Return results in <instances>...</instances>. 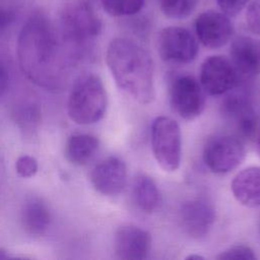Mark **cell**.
<instances>
[{"instance_id": "obj_1", "label": "cell", "mask_w": 260, "mask_h": 260, "mask_svg": "<svg viewBox=\"0 0 260 260\" xmlns=\"http://www.w3.org/2000/svg\"><path fill=\"white\" fill-rule=\"evenodd\" d=\"M17 58L20 69L31 82L48 90L64 87L68 63L44 15L34 14L23 24L17 40Z\"/></svg>"}, {"instance_id": "obj_2", "label": "cell", "mask_w": 260, "mask_h": 260, "mask_svg": "<svg viewBox=\"0 0 260 260\" xmlns=\"http://www.w3.org/2000/svg\"><path fill=\"white\" fill-rule=\"evenodd\" d=\"M106 62L116 84L131 99L147 105L155 98L151 56L136 42L116 38L108 46Z\"/></svg>"}, {"instance_id": "obj_3", "label": "cell", "mask_w": 260, "mask_h": 260, "mask_svg": "<svg viewBox=\"0 0 260 260\" xmlns=\"http://www.w3.org/2000/svg\"><path fill=\"white\" fill-rule=\"evenodd\" d=\"M108 96L101 78L94 74L79 76L67 102L69 118L76 124L89 125L100 121L107 111Z\"/></svg>"}, {"instance_id": "obj_4", "label": "cell", "mask_w": 260, "mask_h": 260, "mask_svg": "<svg viewBox=\"0 0 260 260\" xmlns=\"http://www.w3.org/2000/svg\"><path fill=\"white\" fill-rule=\"evenodd\" d=\"M150 144L157 165L166 172L179 169L182 157V134L179 124L167 116L156 117L150 128Z\"/></svg>"}, {"instance_id": "obj_5", "label": "cell", "mask_w": 260, "mask_h": 260, "mask_svg": "<svg viewBox=\"0 0 260 260\" xmlns=\"http://www.w3.org/2000/svg\"><path fill=\"white\" fill-rule=\"evenodd\" d=\"M168 93L173 111L182 119L194 120L205 108V91L191 74H171L168 78Z\"/></svg>"}, {"instance_id": "obj_6", "label": "cell", "mask_w": 260, "mask_h": 260, "mask_svg": "<svg viewBox=\"0 0 260 260\" xmlns=\"http://www.w3.org/2000/svg\"><path fill=\"white\" fill-rule=\"evenodd\" d=\"M61 26L67 41L74 45H83L100 35L102 21L89 3L74 1L63 9Z\"/></svg>"}, {"instance_id": "obj_7", "label": "cell", "mask_w": 260, "mask_h": 260, "mask_svg": "<svg viewBox=\"0 0 260 260\" xmlns=\"http://www.w3.org/2000/svg\"><path fill=\"white\" fill-rule=\"evenodd\" d=\"M246 155L242 138L234 134H216L210 137L202 152L205 166L214 174H228L237 169Z\"/></svg>"}, {"instance_id": "obj_8", "label": "cell", "mask_w": 260, "mask_h": 260, "mask_svg": "<svg viewBox=\"0 0 260 260\" xmlns=\"http://www.w3.org/2000/svg\"><path fill=\"white\" fill-rule=\"evenodd\" d=\"M223 119L236 130L240 138L251 139L259 128V115L248 93L244 91L228 94L220 106Z\"/></svg>"}, {"instance_id": "obj_9", "label": "cell", "mask_w": 260, "mask_h": 260, "mask_svg": "<svg viewBox=\"0 0 260 260\" xmlns=\"http://www.w3.org/2000/svg\"><path fill=\"white\" fill-rule=\"evenodd\" d=\"M157 52L166 62L185 64L196 58L198 43L187 28L175 25L167 26L158 35Z\"/></svg>"}, {"instance_id": "obj_10", "label": "cell", "mask_w": 260, "mask_h": 260, "mask_svg": "<svg viewBox=\"0 0 260 260\" xmlns=\"http://www.w3.org/2000/svg\"><path fill=\"white\" fill-rule=\"evenodd\" d=\"M240 76L230 59L214 55L202 62L199 80L205 93L221 95L233 90L239 84Z\"/></svg>"}, {"instance_id": "obj_11", "label": "cell", "mask_w": 260, "mask_h": 260, "mask_svg": "<svg viewBox=\"0 0 260 260\" xmlns=\"http://www.w3.org/2000/svg\"><path fill=\"white\" fill-rule=\"evenodd\" d=\"M179 221L188 236L195 239L205 237L215 221V208L205 197L188 199L180 206Z\"/></svg>"}, {"instance_id": "obj_12", "label": "cell", "mask_w": 260, "mask_h": 260, "mask_svg": "<svg viewBox=\"0 0 260 260\" xmlns=\"http://www.w3.org/2000/svg\"><path fill=\"white\" fill-rule=\"evenodd\" d=\"M195 31L197 39L204 47L218 49L230 42L234 34V26L225 13L206 10L196 17Z\"/></svg>"}, {"instance_id": "obj_13", "label": "cell", "mask_w": 260, "mask_h": 260, "mask_svg": "<svg viewBox=\"0 0 260 260\" xmlns=\"http://www.w3.org/2000/svg\"><path fill=\"white\" fill-rule=\"evenodd\" d=\"M127 180L125 162L117 156H109L100 161L90 173V182L101 194L114 196L120 194Z\"/></svg>"}, {"instance_id": "obj_14", "label": "cell", "mask_w": 260, "mask_h": 260, "mask_svg": "<svg viewBox=\"0 0 260 260\" xmlns=\"http://www.w3.org/2000/svg\"><path fill=\"white\" fill-rule=\"evenodd\" d=\"M151 237L145 230L126 224L120 226L115 235L114 249L117 258L122 260H141L147 257Z\"/></svg>"}, {"instance_id": "obj_15", "label": "cell", "mask_w": 260, "mask_h": 260, "mask_svg": "<svg viewBox=\"0 0 260 260\" xmlns=\"http://www.w3.org/2000/svg\"><path fill=\"white\" fill-rule=\"evenodd\" d=\"M231 61L241 76L260 75V39L238 36L231 44Z\"/></svg>"}, {"instance_id": "obj_16", "label": "cell", "mask_w": 260, "mask_h": 260, "mask_svg": "<svg viewBox=\"0 0 260 260\" xmlns=\"http://www.w3.org/2000/svg\"><path fill=\"white\" fill-rule=\"evenodd\" d=\"M231 189L240 204L260 206V167H249L239 172L232 181Z\"/></svg>"}, {"instance_id": "obj_17", "label": "cell", "mask_w": 260, "mask_h": 260, "mask_svg": "<svg viewBox=\"0 0 260 260\" xmlns=\"http://www.w3.org/2000/svg\"><path fill=\"white\" fill-rule=\"evenodd\" d=\"M131 195L135 205L145 213L155 212L161 203V196L155 182L145 174H137L134 177Z\"/></svg>"}, {"instance_id": "obj_18", "label": "cell", "mask_w": 260, "mask_h": 260, "mask_svg": "<svg viewBox=\"0 0 260 260\" xmlns=\"http://www.w3.org/2000/svg\"><path fill=\"white\" fill-rule=\"evenodd\" d=\"M21 222L29 235L42 236L47 232L51 222L50 210L40 199H29L23 204Z\"/></svg>"}, {"instance_id": "obj_19", "label": "cell", "mask_w": 260, "mask_h": 260, "mask_svg": "<svg viewBox=\"0 0 260 260\" xmlns=\"http://www.w3.org/2000/svg\"><path fill=\"white\" fill-rule=\"evenodd\" d=\"M99 139L90 134L71 135L65 145L66 158L73 165L84 166L92 159L99 149Z\"/></svg>"}, {"instance_id": "obj_20", "label": "cell", "mask_w": 260, "mask_h": 260, "mask_svg": "<svg viewBox=\"0 0 260 260\" xmlns=\"http://www.w3.org/2000/svg\"><path fill=\"white\" fill-rule=\"evenodd\" d=\"M161 12L169 18L183 19L192 14L198 0H157Z\"/></svg>"}, {"instance_id": "obj_21", "label": "cell", "mask_w": 260, "mask_h": 260, "mask_svg": "<svg viewBox=\"0 0 260 260\" xmlns=\"http://www.w3.org/2000/svg\"><path fill=\"white\" fill-rule=\"evenodd\" d=\"M104 10L111 16H131L144 6V0H102Z\"/></svg>"}, {"instance_id": "obj_22", "label": "cell", "mask_w": 260, "mask_h": 260, "mask_svg": "<svg viewBox=\"0 0 260 260\" xmlns=\"http://www.w3.org/2000/svg\"><path fill=\"white\" fill-rule=\"evenodd\" d=\"M216 259L218 260H255L257 256L254 250L247 245H235L220 252Z\"/></svg>"}, {"instance_id": "obj_23", "label": "cell", "mask_w": 260, "mask_h": 260, "mask_svg": "<svg viewBox=\"0 0 260 260\" xmlns=\"http://www.w3.org/2000/svg\"><path fill=\"white\" fill-rule=\"evenodd\" d=\"M38 161L30 155H21L17 158L15 164L16 172L23 178L32 177L38 172Z\"/></svg>"}, {"instance_id": "obj_24", "label": "cell", "mask_w": 260, "mask_h": 260, "mask_svg": "<svg viewBox=\"0 0 260 260\" xmlns=\"http://www.w3.org/2000/svg\"><path fill=\"white\" fill-rule=\"evenodd\" d=\"M246 22L253 34L260 36V0L249 4L246 11Z\"/></svg>"}, {"instance_id": "obj_25", "label": "cell", "mask_w": 260, "mask_h": 260, "mask_svg": "<svg viewBox=\"0 0 260 260\" xmlns=\"http://www.w3.org/2000/svg\"><path fill=\"white\" fill-rule=\"evenodd\" d=\"M251 0H216L221 12L229 16H235L241 12Z\"/></svg>"}, {"instance_id": "obj_26", "label": "cell", "mask_w": 260, "mask_h": 260, "mask_svg": "<svg viewBox=\"0 0 260 260\" xmlns=\"http://www.w3.org/2000/svg\"><path fill=\"white\" fill-rule=\"evenodd\" d=\"M15 14L13 11L0 7V32L7 29L14 21Z\"/></svg>"}, {"instance_id": "obj_27", "label": "cell", "mask_w": 260, "mask_h": 260, "mask_svg": "<svg viewBox=\"0 0 260 260\" xmlns=\"http://www.w3.org/2000/svg\"><path fill=\"white\" fill-rule=\"evenodd\" d=\"M8 86V73L5 67L0 63V98L5 93Z\"/></svg>"}, {"instance_id": "obj_28", "label": "cell", "mask_w": 260, "mask_h": 260, "mask_svg": "<svg viewBox=\"0 0 260 260\" xmlns=\"http://www.w3.org/2000/svg\"><path fill=\"white\" fill-rule=\"evenodd\" d=\"M186 259H203V257L200 256V255H194V254H192V255H189Z\"/></svg>"}, {"instance_id": "obj_29", "label": "cell", "mask_w": 260, "mask_h": 260, "mask_svg": "<svg viewBox=\"0 0 260 260\" xmlns=\"http://www.w3.org/2000/svg\"><path fill=\"white\" fill-rule=\"evenodd\" d=\"M8 256L5 254V252L3 250L0 249V259H3V258H7Z\"/></svg>"}, {"instance_id": "obj_30", "label": "cell", "mask_w": 260, "mask_h": 260, "mask_svg": "<svg viewBox=\"0 0 260 260\" xmlns=\"http://www.w3.org/2000/svg\"><path fill=\"white\" fill-rule=\"evenodd\" d=\"M257 151L260 155V135L258 136V139H257Z\"/></svg>"}, {"instance_id": "obj_31", "label": "cell", "mask_w": 260, "mask_h": 260, "mask_svg": "<svg viewBox=\"0 0 260 260\" xmlns=\"http://www.w3.org/2000/svg\"><path fill=\"white\" fill-rule=\"evenodd\" d=\"M259 233H260V218H259Z\"/></svg>"}]
</instances>
